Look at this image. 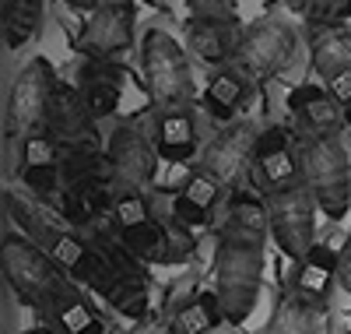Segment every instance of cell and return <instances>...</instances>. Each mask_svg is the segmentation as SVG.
<instances>
[{
    "mask_svg": "<svg viewBox=\"0 0 351 334\" xmlns=\"http://www.w3.org/2000/svg\"><path fill=\"white\" fill-rule=\"evenodd\" d=\"M263 247L260 239H243L218 232L215 247V296L221 299L225 324L239 327L256 310L263 289Z\"/></svg>",
    "mask_w": 351,
    "mask_h": 334,
    "instance_id": "6da1fadb",
    "label": "cell"
},
{
    "mask_svg": "<svg viewBox=\"0 0 351 334\" xmlns=\"http://www.w3.org/2000/svg\"><path fill=\"white\" fill-rule=\"evenodd\" d=\"M299 166H302V187L313 194L316 208L330 222H341L351 208V155L341 134H299Z\"/></svg>",
    "mask_w": 351,
    "mask_h": 334,
    "instance_id": "7a4b0ae2",
    "label": "cell"
},
{
    "mask_svg": "<svg viewBox=\"0 0 351 334\" xmlns=\"http://www.w3.org/2000/svg\"><path fill=\"white\" fill-rule=\"evenodd\" d=\"M141 78L144 92L158 109H180L197 102V78L190 49L165 28H148L141 39Z\"/></svg>",
    "mask_w": 351,
    "mask_h": 334,
    "instance_id": "3957f363",
    "label": "cell"
},
{
    "mask_svg": "<svg viewBox=\"0 0 351 334\" xmlns=\"http://www.w3.org/2000/svg\"><path fill=\"white\" fill-rule=\"evenodd\" d=\"M0 271H4L8 289H14V296L25 307H32L43 317L49 310L56 289L67 282V275L56 267V260L18 229H8L4 239H0Z\"/></svg>",
    "mask_w": 351,
    "mask_h": 334,
    "instance_id": "277c9868",
    "label": "cell"
},
{
    "mask_svg": "<svg viewBox=\"0 0 351 334\" xmlns=\"http://www.w3.org/2000/svg\"><path fill=\"white\" fill-rule=\"evenodd\" d=\"M56 85H60V78H56L46 56H32L14 74V81L8 88V102H4V134L8 137H28V134L43 131Z\"/></svg>",
    "mask_w": 351,
    "mask_h": 334,
    "instance_id": "5b68a950",
    "label": "cell"
},
{
    "mask_svg": "<svg viewBox=\"0 0 351 334\" xmlns=\"http://www.w3.org/2000/svg\"><path fill=\"white\" fill-rule=\"evenodd\" d=\"M299 36L285 18L278 14H263L253 25H246L243 43H239V56L236 67L256 85V81H274L295 56Z\"/></svg>",
    "mask_w": 351,
    "mask_h": 334,
    "instance_id": "8992f818",
    "label": "cell"
},
{
    "mask_svg": "<svg viewBox=\"0 0 351 334\" xmlns=\"http://www.w3.org/2000/svg\"><path fill=\"white\" fill-rule=\"evenodd\" d=\"M263 201H267L274 247L291 264L302 260L316 247V215H319V208H316L313 194L302 183H295V187H285V190L267 194Z\"/></svg>",
    "mask_w": 351,
    "mask_h": 334,
    "instance_id": "52a82bcc",
    "label": "cell"
},
{
    "mask_svg": "<svg viewBox=\"0 0 351 334\" xmlns=\"http://www.w3.org/2000/svg\"><path fill=\"white\" fill-rule=\"evenodd\" d=\"M256 141H260V127L250 124V120H236V124L221 127L208 144L200 148L197 169L208 172L211 179H218L225 190H239V179L253 166Z\"/></svg>",
    "mask_w": 351,
    "mask_h": 334,
    "instance_id": "ba28073f",
    "label": "cell"
},
{
    "mask_svg": "<svg viewBox=\"0 0 351 334\" xmlns=\"http://www.w3.org/2000/svg\"><path fill=\"white\" fill-rule=\"evenodd\" d=\"M106 159L120 190H148L158 172V148L137 124H116L106 137Z\"/></svg>",
    "mask_w": 351,
    "mask_h": 334,
    "instance_id": "9c48e42d",
    "label": "cell"
},
{
    "mask_svg": "<svg viewBox=\"0 0 351 334\" xmlns=\"http://www.w3.org/2000/svg\"><path fill=\"white\" fill-rule=\"evenodd\" d=\"M250 176H253V187L260 190V197L302 183L299 148H295V137H291V131H285V127H278V124L260 131Z\"/></svg>",
    "mask_w": 351,
    "mask_h": 334,
    "instance_id": "30bf717a",
    "label": "cell"
},
{
    "mask_svg": "<svg viewBox=\"0 0 351 334\" xmlns=\"http://www.w3.org/2000/svg\"><path fill=\"white\" fill-rule=\"evenodd\" d=\"M134 25H137V8L134 4L92 11L81 21L71 46L84 60H116L120 53H127L134 46Z\"/></svg>",
    "mask_w": 351,
    "mask_h": 334,
    "instance_id": "8fae6325",
    "label": "cell"
},
{
    "mask_svg": "<svg viewBox=\"0 0 351 334\" xmlns=\"http://www.w3.org/2000/svg\"><path fill=\"white\" fill-rule=\"evenodd\" d=\"M43 131L60 148H99V120L81 99V88L71 81L56 85Z\"/></svg>",
    "mask_w": 351,
    "mask_h": 334,
    "instance_id": "7c38bea8",
    "label": "cell"
},
{
    "mask_svg": "<svg viewBox=\"0 0 351 334\" xmlns=\"http://www.w3.org/2000/svg\"><path fill=\"white\" fill-rule=\"evenodd\" d=\"M43 320H49L60 334H112L109 317L95 307V299L88 296V289H81L74 278H67L56 289Z\"/></svg>",
    "mask_w": 351,
    "mask_h": 334,
    "instance_id": "4fadbf2b",
    "label": "cell"
},
{
    "mask_svg": "<svg viewBox=\"0 0 351 334\" xmlns=\"http://www.w3.org/2000/svg\"><path fill=\"white\" fill-rule=\"evenodd\" d=\"M288 113L291 120L299 124V134H316V137H327V134H341L344 124V106L330 96L327 85H295L288 92Z\"/></svg>",
    "mask_w": 351,
    "mask_h": 334,
    "instance_id": "5bb4252c",
    "label": "cell"
},
{
    "mask_svg": "<svg viewBox=\"0 0 351 334\" xmlns=\"http://www.w3.org/2000/svg\"><path fill=\"white\" fill-rule=\"evenodd\" d=\"M334 285H341L337 282V250L327 247V243H316L302 260L291 264L285 292H295V296L316 302L319 310H327L330 296H334Z\"/></svg>",
    "mask_w": 351,
    "mask_h": 334,
    "instance_id": "9a60e30c",
    "label": "cell"
},
{
    "mask_svg": "<svg viewBox=\"0 0 351 334\" xmlns=\"http://www.w3.org/2000/svg\"><path fill=\"white\" fill-rule=\"evenodd\" d=\"M243 32V21H186V49L200 64L221 71L236 64Z\"/></svg>",
    "mask_w": 351,
    "mask_h": 334,
    "instance_id": "2e32d148",
    "label": "cell"
},
{
    "mask_svg": "<svg viewBox=\"0 0 351 334\" xmlns=\"http://www.w3.org/2000/svg\"><path fill=\"white\" fill-rule=\"evenodd\" d=\"M123 78H127V71L116 64V60H84L81 64L74 85L81 88V99L88 102V109H92V116L99 124L120 109Z\"/></svg>",
    "mask_w": 351,
    "mask_h": 334,
    "instance_id": "e0dca14e",
    "label": "cell"
},
{
    "mask_svg": "<svg viewBox=\"0 0 351 334\" xmlns=\"http://www.w3.org/2000/svg\"><path fill=\"white\" fill-rule=\"evenodd\" d=\"M155 148L162 162H190L200 155V134H197V116L190 106L180 109H158L155 116Z\"/></svg>",
    "mask_w": 351,
    "mask_h": 334,
    "instance_id": "ac0fdd59",
    "label": "cell"
},
{
    "mask_svg": "<svg viewBox=\"0 0 351 334\" xmlns=\"http://www.w3.org/2000/svg\"><path fill=\"white\" fill-rule=\"evenodd\" d=\"M253 96V81L232 64V67H221L211 74V81L204 85V92H200V109L208 113L211 120H218L221 127L228 124H236L239 120V109L250 102Z\"/></svg>",
    "mask_w": 351,
    "mask_h": 334,
    "instance_id": "d6986e66",
    "label": "cell"
},
{
    "mask_svg": "<svg viewBox=\"0 0 351 334\" xmlns=\"http://www.w3.org/2000/svg\"><path fill=\"white\" fill-rule=\"evenodd\" d=\"M306 43H309V64L319 81L351 67V32L344 25H309Z\"/></svg>",
    "mask_w": 351,
    "mask_h": 334,
    "instance_id": "ffe728a7",
    "label": "cell"
},
{
    "mask_svg": "<svg viewBox=\"0 0 351 334\" xmlns=\"http://www.w3.org/2000/svg\"><path fill=\"white\" fill-rule=\"evenodd\" d=\"M228 236H243V239H260L267 243L271 236V215H267V201L260 194H246V190H228L225 197V219L221 229Z\"/></svg>",
    "mask_w": 351,
    "mask_h": 334,
    "instance_id": "44dd1931",
    "label": "cell"
},
{
    "mask_svg": "<svg viewBox=\"0 0 351 334\" xmlns=\"http://www.w3.org/2000/svg\"><path fill=\"white\" fill-rule=\"evenodd\" d=\"M221 324H225V310H221V299L215 296V289L190 296L169 313L172 334H211Z\"/></svg>",
    "mask_w": 351,
    "mask_h": 334,
    "instance_id": "7402d4cb",
    "label": "cell"
},
{
    "mask_svg": "<svg viewBox=\"0 0 351 334\" xmlns=\"http://www.w3.org/2000/svg\"><path fill=\"white\" fill-rule=\"evenodd\" d=\"M319 317H324V310H319L316 302H309L295 292H285L278 299L267 327H263V334H316Z\"/></svg>",
    "mask_w": 351,
    "mask_h": 334,
    "instance_id": "603a6c76",
    "label": "cell"
},
{
    "mask_svg": "<svg viewBox=\"0 0 351 334\" xmlns=\"http://www.w3.org/2000/svg\"><path fill=\"white\" fill-rule=\"evenodd\" d=\"M46 0H0V28H4V46L21 49L43 25Z\"/></svg>",
    "mask_w": 351,
    "mask_h": 334,
    "instance_id": "cb8c5ba5",
    "label": "cell"
},
{
    "mask_svg": "<svg viewBox=\"0 0 351 334\" xmlns=\"http://www.w3.org/2000/svg\"><path fill=\"white\" fill-rule=\"evenodd\" d=\"M112 219H116V236H123V232L148 225L155 219V211H152V201L144 197V190H116Z\"/></svg>",
    "mask_w": 351,
    "mask_h": 334,
    "instance_id": "d4e9b609",
    "label": "cell"
},
{
    "mask_svg": "<svg viewBox=\"0 0 351 334\" xmlns=\"http://www.w3.org/2000/svg\"><path fill=\"white\" fill-rule=\"evenodd\" d=\"M180 194L190 201V204H197L200 211H208V215H211V211L221 204V197L228 194L221 183H218V179H211L208 172H200V169H193L190 176H186V183L180 187Z\"/></svg>",
    "mask_w": 351,
    "mask_h": 334,
    "instance_id": "484cf974",
    "label": "cell"
},
{
    "mask_svg": "<svg viewBox=\"0 0 351 334\" xmlns=\"http://www.w3.org/2000/svg\"><path fill=\"white\" fill-rule=\"evenodd\" d=\"M186 21H239V0H186Z\"/></svg>",
    "mask_w": 351,
    "mask_h": 334,
    "instance_id": "4316f807",
    "label": "cell"
},
{
    "mask_svg": "<svg viewBox=\"0 0 351 334\" xmlns=\"http://www.w3.org/2000/svg\"><path fill=\"white\" fill-rule=\"evenodd\" d=\"M169 219H172V222H180V225H186V229H204V225L211 222L208 211H200L197 204H190L180 190H176L172 201H169Z\"/></svg>",
    "mask_w": 351,
    "mask_h": 334,
    "instance_id": "83f0119b",
    "label": "cell"
},
{
    "mask_svg": "<svg viewBox=\"0 0 351 334\" xmlns=\"http://www.w3.org/2000/svg\"><path fill=\"white\" fill-rule=\"evenodd\" d=\"M337 282H341V289L351 296V232L344 236L341 250H337Z\"/></svg>",
    "mask_w": 351,
    "mask_h": 334,
    "instance_id": "f1b7e54d",
    "label": "cell"
},
{
    "mask_svg": "<svg viewBox=\"0 0 351 334\" xmlns=\"http://www.w3.org/2000/svg\"><path fill=\"white\" fill-rule=\"evenodd\" d=\"M324 85L330 88V96H334L341 106H351V67H348V71H337V74L327 78Z\"/></svg>",
    "mask_w": 351,
    "mask_h": 334,
    "instance_id": "f546056e",
    "label": "cell"
},
{
    "mask_svg": "<svg viewBox=\"0 0 351 334\" xmlns=\"http://www.w3.org/2000/svg\"><path fill=\"white\" fill-rule=\"evenodd\" d=\"M127 334H172L169 317H148V320H137Z\"/></svg>",
    "mask_w": 351,
    "mask_h": 334,
    "instance_id": "4dcf8cb0",
    "label": "cell"
},
{
    "mask_svg": "<svg viewBox=\"0 0 351 334\" xmlns=\"http://www.w3.org/2000/svg\"><path fill=\"white\" fill-rule=\"evenodd\" d=\"M67 8L74 11H84V14H92V11H102V8H120V4H134V0H64Z\"/></svg>",
    "mask_w": 351,
    "mask_h": 334,
    "instance_id": "1f68e13d",
    "label": "cell"
},
{
    "mask_svg": "<svg viewBox=\"0 0 351 334\" xmlns=\"http://www.w3.org/2000/svg\"><path fill=\"white\" fill-rule=\"evenodd\" d=\"M281 4H285L291 14H295V18H302V21H306V18H309V11L316 8V0H281Z\"/></svg>",
    "mask_w": 351,
    "mask_h": 334,
    "instance_id": "d6a6232c",
    "label": "cell"
},
{
    "mask_svg": "<svg viewBox=\"0 0 351 334\" xmlns=\"http://www.w3.org/2000/svg\"><path fill=\"white\" fill-rule=\"evenodd\" d=\"M21 334H60V331H56L49 320H43V324H32V327H25Z\"/></svg>",
    "mask_w": 351,
    "mask_h": 334,
    "instance_id": "836d02e7",
    "label": "cell"
},
{
    "mask_svg": "<svg viewBox=\"0 0 351 334\" xmlns=\"http://www.w3.org/2000/svg\"><path fill=\"white\" fill-rule=\"evenodd\" d=\"M344 124L351 127V106H344Z\"/></svg>",
    "mask_w": 351,
    "mask_h": 334,
    "instance_id": "e575fe53",
    "label": "cell"
}]
</instances>
